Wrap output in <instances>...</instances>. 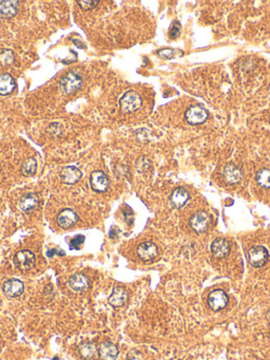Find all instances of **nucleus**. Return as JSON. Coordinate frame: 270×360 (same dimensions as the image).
Instances as JSON below:
<instances>
[{
    "label": "nucleus",
    "instance_id": "obj_4",
    "mask_svg": "<svg viewBox=\"0 0 270 360\" xmlns=\"http://www.w3.org/2000/svg\"><path fill=\"white\" fill-rule=\"evenodd\" d=\"M208 111L201 106H191L185 113V118L190 125H202L208 119Z\"/></svg>",
    "mask_w": 270,
    "mask_h": 360
},
{
    "label": "nucleus",
    "instance_id": "obj_9",
    "mask_svg": "<svg viewBox=\"0 0 270 360\" xmlns=\"http://www.w3.org/2000/svg\"><path fill=\"white\" fill-rule=\"evenodd\" d=\"M109 179L106 173L101 170H95L90 176V185L91 188L96 192H104L109 187Z\"/></svg>",
    "mask_w": 270,
    "mask_h": 360
},
{
    "label": "nucleus",
    "instance_id": "obj_19",
    "mask_svg": "<svg viewBox=\"0 0 270 360\" xmlns=\"http://www.w3.org/2000/svg\"><path fill=\"white\" fill-rule=\"evenodd\" d=\"M19 2L16 0H0V18H12L18 12Z\"/></svg>",
    "mask_w": 270,
    "mask_h": 360
},
{
    "label": "nucleus",
    "instance_id": "obj_14",
    "mask_svg": "<svg viewBox=\"0 0 270 360\" xmlns=\"http://www.w3.org/2000/svg\"><path fill=\"white\" fill-rule=\"evenodd\" d=\"M69 285L72 289L73 292H83L89 289L90 286V280L86 275L84 274H74L70 280H69Z\"/></svg>",
    "mask_w": 270,
    "mask_h": 360
},
{
    "label": "nucleus",
    "instance_id": "obj_11",
    "mask_svg": "<svg viewBox=\"0 0 270 360\" xmlns=\"http://www.w3.org/2000/svg\"><path fill=\"white\" fill-rule=\"evenodd\" d=\"M24 285L23 283L17 279H11L5 281L2 285L3 294L9 298H15L20 296L23 292Z\"/></svg>",
    "mask_w": 270,
    "mask_h": 360
},
{
    "label": "nucleus",
    "instance_id": "obj_5",
    "mask_svg": "<svg viewBox=\"0 0 270 360\" xmlns=\"http://www.w3.org/2000/svg\"><path fill=\"white\" fill-rule=\"evenodd\" d=\"M189 224H190V227L195 232L202 233L208 230L209 226L211 224V218L205 211H198L190 218Z\"/></svg>",
    "mask_w": 270,
    "mask_h": 360
},
{
    "label": "nucleus",
    "instance_id": "obj_10",
    "mask_svg": "<svg viewBox=\"0 0 270 360\" xmlns=\"http://www.w3.org/2000/svg\"><path fill=\"white\" fill-rule=\"evenodd\" d=\"M77 222H78L77 213L70 208H66L62 210L57 216V224L64 229L71 228L72 226L75 225Z\"/></svg>",
    "mask_w": 270,
    "mask_h": 360
},
{
    "label": "nucleus",
    "instance_id": "obj_16",
    "mask_svg": "<svg viewBox=\"0 0 270 360\" xmlns=\"http://www.w3.org/2000/svg\"><path fill=\"white\" fill-rule=\"evenodd\" d=\"M189 199H190L189 192L183 187H179L172 191L170 196V203L174 208L180 209L181 207H184V206L188 203Z\"/></svg>",
    "mask_w": 270,
    "mask_h": 360
},
{
    "label": "nucleus",
    "instance_id": "obj_28",
    "mask_svg": "<svg viewBox=\"0 0 270 360\" xmlns=\"http://www.w3.org/2000/svg\"><path fill=\"white\" fill-rule=\"evenodd\" d=\"M77 3L83 10L88 11V10H92L94 8H96L99 2L96 1V0H89V1H86V0H79V1H77Z\"/></svg>",
    "mask_w": 270,
    "mask_h": 360
},
{
    "label": "nucleus",
    "instance_id": "obj_6",
    "mask_svg": "<svg viewBox=\"0 0 270 360\" xmlns=\"http://www.w3.org/2000/svg\"><path fill=\"white\" fill-rule=\"evenodd\" d=\"M35 255L30 250L18 251L14 257V263L16 268L22 271H28L35 265Z\"/></svg>",
    "mask_w": 270,
    "mask_h": 360
},
{
    "label": "nucleus",
    "instance_id": "obj_13",
    "mask_svg": "<svg viewBox=\"0 0 270 360\" xmlns=\"http://www.w3.org/2000/svg\"><path fill=\"white\" fill-rule=\"evenodd\" d=\"M83 177V173L75 166H67L60 171V179L68 185L76 184Z\"/></svg>",
    "mask_w": 270,
    "mask_h": 360
},
{
    "label": "nucleus",
    "instance_id": "obj_21",
    "mask_svg": "<svg viewBox=\"0 0 270 360\" xmlns=\"http://www.w3.org/2000/svg\"><path fill=\"white\" fill-rule=\"evenodd\" d=\"M128 300V292L123 288H115L113 290L112 294L108 298L109 303L114 308H120L123 306Z\"/></svg>",
    "mask_w": 270,
    "mask_h": 360
},
{
    "label": "nucleus",
    "instance_id": "obj_31",
    "mask_svg": "<svg viewBox=\"0 0 270 360\" xmlns=\"http://www.w3.org/2000/svg\"><path fill=\"white\" fill-rule=\"evenodd\" d=\"M0 170H1V168H0Z\"/></svg>",
    "mask_w": 270,
    "mask_h": 360
},
{
    "label": "nucleus",
    "instance_id": "obj_7",
    "mask_svg": "<svg viewBox=\"0 0 270 360\" xmlns=\"http://www.w3.org/2000/svg\"><path fill=\"white\" fill-rule=\"evenodd\" d=\"M228 304V295L224 291L215 290L208 296V305L212 311L219 312L224 310Z\"/></svg>",
    "mask_w": 270,
    "mask_h": 360
},
{
    "label": "nucleus",
    "instance_id": "obj_8",
    "mask_svg": "<svg viewBox=\"0 0 270 360\" xmlns=\"http://www.w3.org/2000/svg\"><path fill=\"white\" fill-rule=\"evenodd\" d=\"M136 254L144 262H150L158 256V248L153 242H144L137 246Z\"/></svg>",
    "mask_w": 270,
    "mask_h": 360
},
{
    "label": "nucleus",
    "instance_id": "obj_22",
    "mask_svg": "<svg viewBox=\"0 0 270 360\" xmlns=\"http://www.w3.org/2000/svg\"><path fill=\"white\" fill-rule=\"evenodd\" d=\"M37 171V161L34 158H30L22 163V173L24 177H32Z\"/></svg>",
    "mask_w": 270,
    "mask_h": 360
},
{
    "label": "nucleus",
    "instance_id": "obj_23",
    "mask_svg": "<svg viewBox=\"0 0 270 360\" xmlns=\"http://www.w3.org/2000/svg\"><path fill=\"white\" fill-rule=\"evenodd\" d=\"M97 346L95 343L92 342H85L79 346V354L85 359L92 358L97 353Z\"/></svg>",
    "mask_w": 270,
    "mask_h": 360
},
{
    "label": "nucleus",
    "instance_id": "obj_29",
    "mask_svg": "<svg viewBox=\"0 0 270 360\" xmlns=\"http://www.w3.org/2000/svg\"><path fill=\"white\" fill-rule=\"evenodd\" d=\"M85 242V236H76L71 240L70 246L72 249H79L80 245Z\"/></svg>",
    "mask_w": 270,
    "mask_h": 360
},
{
    "label": "nucleus",
    "instance_id": "obj_32",
    "mask_svg": "<svg viewBox=\"0 0 270 360\" xmlns=\"http://www.w3.org/2000/svg\"><path fill=\"white\" fill-rule=\"evenodd\" d=\"M269 123H270V121H269Z\"/></svg>",
    "mask_w": 270,
    "mask_h": 360
},
{
    "label": "nucleus",
    "instance_id": "obj_1",
    "mask_svg": "<svg viewBox=\"0 0 270 360\" xmlns=\"http://www.w3.org/2000/svg\"><path fill=\"white\" fill-rule=\"evenodd\" d=\"M143 104V99L137 92L133 90L127 91L125 94L121 96L119 101L120 110L124 113H131L137 111Z\"/></svg>",
    "mask_w": 270,
    "mask_h": 360
},
{
    "label": "nucleus",
    "instance_id": "obj_20",
    "mask_svg": "<svg viewBox=\"0 0 270 360\" xmlns=\"http://www.w3.org/2000/svg\"><path fill=\"white\" fill-rule=\"evenodd\" d=\"M15 88L16 84L12 75L8 74V73L0 74V95H10L15 90Z\"/></svg>",
    "mask_w": 270,
    "mask_h": 360
},
{
    "label": "nucleus",
    "instance_id": "obj_3",
    "mask_svg": "<svg viewBox=\"0 0 270 360\" xmlns=\"http://www.w3.org/2000/svg\"><path fill=\"white\" fill-rule=\"evenodd\" d=\"M248 260L251 266L260 269L268 262L269 252L264 246H253L248 251Z\"/></svg>",
    "mask_w": 270,
    "mask_h": 360
},
{
    "label": "nucleus",
    "instance_id": "obj_27",
    "mask_svg": "<svg viewBox=\"0 0 270 360\" xmlns=\"http://www.w3.org/2000/svg\"><path fill=\"white\" fill-rule=\"evenodd\" d=\"M180 32H181L180 23L179 22H174L170 31H169V36L172 39H177L180 35Z\"/></svg>",
    "mask_w": 270,
    "mask_h": 360
},
{
    "label": "nucleus",
    "instance_id": "obj_15",
    "mask_svg": "<svg viewBox=\"0 0 270 360\" xmlns=\"http://www.w3.org/2000/svg\"><path fill=\"white\" fill-rule=\"evenodd\" d=\"M223 177H224V180L228 184L233 185L241 182L243 172L236 165L228 164L225 166L224 171H223Z\"/></svg>",
    "mask_w": 270,
    "mask_h": 360
},
{
    "label": "nucleus",
    "instance_id": "obj_30",
    "mask_svg": "<svg viewBox=\"0 0 270 360\" xmlns=\"http://www.w3.org/2000/svg\"><path fill=\"white\" fill-rule=\"evenodd\" d=\"M54 255L65 256V251H63V250H58V249H56V248H53V249L48 250V252H46V256H48V257H53Z\"/></svg>",
    "mask_w": 270,
    "mask_h": 360
},
{
    "label": "nucleus",
    "instance_id": "obj_26",
    "mask_svg": "<svg viewBox=\"0 0 270 360\" xmlns=\"http://www.w3.org/2000/svg\"><path fill=\"white\" fill-rule=\"evenodd\" d=\"M158 54L163 59H172L177 56H181L184 54L183 51L174 50V49H161L158 51Z\"/></svg>",
    "mask_w": 270,
    "mask_h": 360
},
{
    "label": "nucleus",
    "instance_id": "obj_25",
    "mask_svg": "<svg viewBox=\"0 0 270 360\" xmlns=\"http://www.w3.org/2000/svg\"><path fill=\"white\" fill-rule=\"evenodd\" d=\"M15 62V54L11 49H3L0 51V63L3 66H11Z\"/></svg>",
    "mask_w": 270,
    "mask_h": 360
},
{
    "label": "nucleus",
    "instance_id": "obj_18",
    "mask_svg": "<svg viewBox=\"0 0 270 360\" xmlns=\"http://www.w3.org/2000/svg\"><path fill=\"white\" fill-rule=\"evenodd\" d=\"M39 203V199L36 193H26L19 200V209L23 212H31L35 209Z\"/></svg>",
    "mask_w": 270,
    "mask_h": 360
},
{
    "label": "nucleus",
    "instance_id": "obj_12",
    "mask_svg": "<svg viewBox=\"0 0 270 360\" xmlns=\"http://www.w3.org/2000/svg\"><path fill=\"white\" fill-rule=\"evenodd\" d=\"M210 250L211 254L215 258L218 259L226 258L229 255V252H230V244H229L226 239L218 238L211 243Z\"/></svg>",
    "mask_w": 270,
    "mask_h": 360
},
{
    "label": "nucleus",
    "instance_id": "obj_24",
    "mask_svg": "<svg viewBox=\"0 0 270 360\" xmlns=\"http://www.w3.org/2000/svg\"><path fill=\"white\" fill-rule=\"evenodd\" d=\"M256 183L263 188H270V169L262 168L256 173Z\"/></svg>",
    "mask_w": 270,
    "mask_h": 360
},
{
    "label": "nucleus",
    "instance_id": "obj_2",
    "mask_svg": "<svg viewBox=\"0 0 270 360\" xmlns=\"http://www.w3.org/2000/svg\"><path fill=\"white\" fill-rule=\"evenodd\" d=\"M59 87L65 94H73L83 87V78L76 73L69 72L60 79Z\"/></svg>",
    "mask_w": 270,
    "mask_h": 360
},
{
    "label": "nucleus",
    "instance_id": "obj_17",
    "mask_svg": "<svg viewBox=\"0 0 270 360\" xmlns=\"http://www.w3.org/2000/svg\"><path fill=\"white\" fill-rule=\"evenodd\" d=\"M97 353L100 360H116L118 356V350L116 345L109 341L101 343Z\"/></svg>",
    "mask_w": 270,
    "mask_h": 360
}]
</instances>
